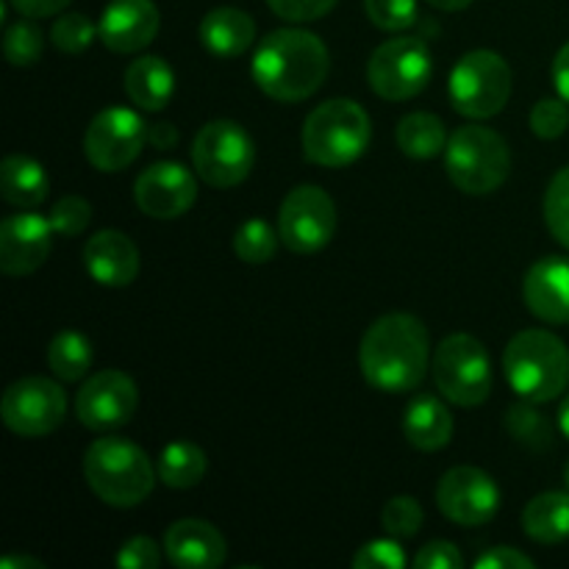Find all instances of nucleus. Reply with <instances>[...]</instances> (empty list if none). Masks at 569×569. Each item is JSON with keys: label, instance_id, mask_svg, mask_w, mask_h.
<instances>
[{"label": "nucleus", "instance_id": "nucleus-2", "mask_svg": "<svg viewBox=\"0 0 569 569\" xmlns=\"http://www.w3.org/2000/svg\"><path fill=\"white\" fill-rule=\"evenodd\" d=\"M328 67V48L317 33L281 28L261 39L253 56V81L278 103H300L322 87Z\"/></svg>", "mask_w": 569, "mask_h": 569}, {"label": "nucleus", "instance_id": "nucleus-1", "mask_svg": "<svg viewBox=\"0 0 569 569\" xmlns=\"http://www.w3.org/2000/svg\"><path fill=\"white\" fill-rule=\"evenodd\" d=\"M431 361V339L415 315H383L367 328L359 348L361 376L387 395L415 392Z\"/></svg>", "mask_w": 569, "mask_h": 569}, {"label": "nucleus", "instance_id": "nucleus-23", "mask_svg": "<svg viewBox=\"0 0 569 569\" xmlns=\"http://www.w3.org/2000/svg\"><path fill=\"white\" fill-rule=\"evenodd\" d=\"M256 22L253 17L244 14L242 9H211L200 20V42L220 59H237L253 44Z\"/></svg>", "mask_w": 569, "mask_h": 569}, {"label": "nucleus", "instance_id": "nucleus-7", "mask_svg": "<svg viewBox=\"0 0 569 569\" xmlns=\"http://www.w3.org/2000/svg\"><path fill=\"white\" fill-rule=\"evenodd\" d=\"M433 381L437 389L461 409L481 406L492 392V361L487 348L470 333H450L433 350Z\"/></svg>", "mask_w": 569, "mask_h": 569}, {"label": "nucleus", "instance_id": "nucleus-15", "mask_svg": "<svg viewBox=\"0 0 569 569\" xmlns=\"http://www.w3.org/2000/svg\"><path fill=\"white\" fill-rule=\"evenodd\" d=\"M437 506L456 526H487L489 520H495L500 509V489L489 472L461 465L439 478Z\"/></svg>", "mask_w": 569, "mask_h": 569}, {"label": "nucleus", "instance_id": "nucleus-28", "mask_svg": "<svg viewBox=\"0 0 569 569\" xmlns=\"http://www.w3.org/2000/svg\"><path fill=\"white\" fill-rule=\"evenodd\" d=\"M203 448L192 442H172L159 456V481L170 489H192L206 476Z\"/></svg>", "mask_w": 569, "mask_h": 569}, {"label": "nucleus", "instance_id": "nucleus-37", "mask_svg": "<svg viewBox=\"0 0 569 569\" xmlns=\"http://www.w3.org/2000/svg\"><path fill=\"white\" fill-rule=\"evenodd\" d=\"M92 220V203L81 194H64L50 211V226L59 237H78Z\"/></svg>", "mask_w": 569, "mask_h": 569}, {"label": "nucleus", "instance_id": "nucleus-34", "mask_svg": "<svg viewBox=\"0 0 569 569\" xmlns=\"http://www.w3.org/2000/svg\"><path fill=\"white\" fill-rule=\"evenodd\" d=\"M94 33H98V28L92 26L89 17H83L81 11H67V14H61L59 20L53 22V28H50V42H53L61 53L78 56L92 44Z\"/></svg>", "mask_w": 569, "mask_h": 569}, {"label": "nucleus", "instance_id": "nucleus-11", "mask_svg": "<svg viewBox=\"0 0 569 569\" xmlns=\"http://www.w3.org/2000/svg\"><path fill=\"white\" fill-rule=\"evenodd\" d=\"M278 233L292 253H317L337 233V203L315 183L295 187L278 211Z\"/></svg>", "mask_w": 569, "mask_h": 569}, {"label": "nucleus", "instance_id": "nucleus-27", "mask_svg": "<svg viewBox=\"0 0 569 569\" xmlns=\"http://www.w3.org/2000/svg\"><path fill=\"white\" fill-rule=\"evenodd\" d=\"M395 139H398V148L409 159H433V156H439L448 148L450 137L445 131V122L437 114H431V111H415V114H406L398 122Z\"/></svg>", "mask_w": 569, "mask_h": 569}, {"label": "nucleus", "instance_id": "nucleus-44", "mask_svg": "<svg viewBox=\"0 0 569 569\" xmlns=\"http://www.w3.org/2000/svg\"><path fill=\"white\" fill-rule=\"evenodd\" d=\"M14 6L17 14L28 17V20H42V17L61 14L72 0H9Z\"/></svg>", "mask_w": 569, "mask_h": 569}, {"label": "nucleus", "instance_id": "nucleus-19", "mask_svg": "<svg viewBox=\"0 0 569 569\" xmlns=\"http://www.w3.org/2000/svg\"><path fill=\"white\" fill-rule=\"evenodd\" d=\"M522 298L528 311L548 326L569 322V259L567 256H545L522 281Z\"/></svg>", "mask_w": 569, "mask_h": 569}, {"label": "nucleus", "instance_id": "nucleus-35", "mask_svg": "<svg viewBox=\"0 0 569 569\" xmlns=\"http://www.w3.org/2000/svg\"><path fill=\"white\" fill-rule=\"evenodd\" d=\"M426 520V511L409 495H398V498L389 500L381 511V526L389 537L395 539H411L422 528Z\"/></svg>", "mask_w": 569, "mask_h": 569}, {"label": "nucleus", "instance_id": "nucleus-26", "mask_svg": "<svg viewBox=\"0 0 569 569\" xmlns=\"http://www.w3.org/2000/svg\"><path fill=\"white\" fill-rule=\"evenodd\" d=\"M522 531L539 545H561L569 539V492H542L522 511Z\"/></svg>", "mask_w": 569, "mask_h": 569}, {"label": "nucleus", "instance_id": "nucleus-32", "mask_svg": "<svg viewBox=\"0 0 569 569\" xmlns=\"http://www.w3.org/2000/svg\"><path fill=\"white\" fill-rule=\"evenodd\" d=\"M44 37L33 22H14V26L6 28L3 37V53L6 61L14 67H33L39 59H42Z\"/></svg>", "mask_w": 569, "mask_h": 569}, {"label": "nucleus", "instance_id": "nucleus-5", "mask_svg": "<svg viewBox=\"0 0 569 569\" xmlns=\"http://www.w3.org/2000/svg\"><path fill=\"white\" fill-rule=\"evenodd\" d=\"M370 114L356 100H326L306 117L303 153L311 164L339 170L361 159L370 148Z\"/></svg>", "mask_w": 569, "mask_h": 569}, {"label": "nucleus", "instance_id": "nucleus-36", "mask_svg": "<svg viewBox=\"0 0 569 569\" xmlns=\"http://www.w3.org/2000/svg\"><path fill=\"white\" fill-rule=\"evenodd\" d=\"M365 11L381 31L400 33L417 22V0H365Z\"/></svg>", "mask_w": 569, "mask_h": 569}, {"label": "nucleus", "instance_id": "nucleus-41", "mask_svg": "<svg viewBox=\"0 0 569 569\" xmlns=\"http://www.w3.org/2000/svg\"><path fill=\"white\" fill-rule=\"evenodd\" d=\"M272 14L289 22H311L326 17L337 6V0H267Z\"/></svg>", "mask_w": 569, "mask_h": 569}, {"label": "nucleus", "instance_id": "nucleus-24", "mask_svg": "<svg viewBox=\"0 0 569 569\" xmlns=\"http://www.w3.org/2000/svg\"><path fill=\"white\" fill-rule=\"evenodd\" d=\"M176 92L172 67L159 56H139L126 70V94L137 109L161 111Z\"/></svg>", "mask_w": 569, "mask_h": 569}, {"label": "nucleus", "instance_id": "nucleus-40", "mask_svg": "<svg viewBox=\"0 0 569 569\" xmlns=\"http://www.w3.org/2000/svg\"><path fill=\"white\" fill-rule=\"evenodd\" d=\"M159 545L148 537H133L117 550V567L122 569H159Z\"/></svg>", "mask_w": 569, "mask_h": 569}, {"label": "nucleus", "instance_id": "nucleus-49", "mask_svg": "<svg viewBox=\"0 0 569 569\" xmlns=\"http://www.w3.org/2000/svg\"><path fill=\"white\" fill-rule=\"evenodd\" d=\"M559 428L561 433L569 439V395L565 400H561V409H559Z\"/></svg>", "mask_w": 569, "mask_h": 569}, {"label": "nucleus", "instance_id": "nucleus-39", "mask_svg": "<svg viewBox=\"0 0 569 569\" xmlns=\"http://www.w3.org/2000/svg\"><path fill=\"white\" fill-rule=\"evenodd\" d=\"M350 565L356 569H403L406 553L392 539H376V542H367Z\"/></svg>", "mask_w": 569, "mask_h": 569}, {"label": "nucleus", "instance_id": "nucleus-17", "mask_svg": "<svg viewBox=\"0 0 569 569\" xmlns=\"http://www.w3.org/2000/svg\"><path fill=\"white\" fill-rule=\"evenodd\" d=\"M53 233L50 217L33 211L6 217L0 222V270L11 278L37 272L48 261Z\"/></svg>", "mask_w": 569, "mask_h": 569}, {"label": "nucleus", "instance_id": "nucleus-25", "mask_svg": "<svg viewBox=\"0 0 569 569\" xmlns=\"http://www.w3.org/2000/svg\"><path fill=\"white\" fill-rule=\"evenodd\" d=\"M48 172L37 159L22 153L6 156L0 164V194L17 209H33L48 198Z\"/></svg>", "mask_w": 569, "mask_h": 569}, {"label": "nucleus", "instance_id": "nucleus-9", "mask_svg": "<svg viewBox=\"0 0 569 569\" xmlns=\"http://www.w3.org/2000/svg\"><path fill=\"white\" fill-rule=\"evenodd\" d=\"M256 164L253 137L233 120H211L192 142V167L214 189L239 187Z\"/></svg>", "mask_w": 569, "mask_h": 569}, {"label": "nucleus", "instance_id": "nucleus-30", "mask_svg": "<svg viewBox=\"0 0 569 569\" xmlns=\"http://www.w3.org/2000/svg\"><path fill=\"white\" fill-rule=\"evenodd\" d=\"M537 406L539 403H531V400H522V403L511 406L506 411V428L526 448L548 450L550 442H553V426H550V420Z\"/></svg>", "mask_w": 569, "mask_h": 569}, {"label": "nucleus", "instance_id": "nucleus-50", "mask_svg": "<svg viewBox=\"0 0 569 569\" xmlns=\"http://www.w3.org/2000/svg\"><path fill=\"white\" fill-rule=\"evenodd\" d=\"M565 483H567V489H569V461L565 465Z\"/></svg>", "mask_w": 569, "mask_h": 569}, {"label": "nucleus", "instance_id": "nucleus-6", "mask_svg": "<svg viewBox=\"0 0 569 569\" xmlns=\"http://www.w3.org/2000/svg\"><path fill=\"white\" fill-rule=\"evenodd\" d=\"M445 170L461 192L489 194L503 187L509 178V144L498 131L487 126H461L448 139Z\"/></svg>", "mask_w": 569, "mask_h": 569}, {"label": "nucleus", "instance_id": "nucleus-38", "mask_svg": "<svg viewBox=\"0 0 569 569\" xmlns=\"http://www.w3.org/2000/svg\"><path fill=\"white\" fill-rule=\"evenodd\" d=\"M569 128V106L565 98H545L531 111V131L539 139H559Z\"/></svg>", "mask_w": 569, "mask_h": 569}, {"label": "nucleus", "instance_id": "nucleus-20", "mask_svg": "<svg viewBox=\"0 0 569 569\" xmlns=\"http://www.w3.org/2000/svg\"><path fill=\"white\" fill-rule=\"evenodd\" d=\"M83 264L100 287H128L139 276V248L122 231H98L83 248Z\"/></svg>", "mask_w": 569, "mask_h": 569}, {"label": "nucleus", "instance_id": "nucleus-14", "mask_svg": "<svg viewBox=\"0 0 569 569\" xmlns=\"http://www.w3.org/2000/svg\"><path fill=\"white\" fill-rule=\"evenodd\" d=\"M139 406V389L131 376L120 370H103L89 376L76 395V417L89 431L109 433L133 420Z\"/></svg>", "mask_w": 569, "mask_h": 569}, {"label": "nucleus", "instance_id": "nucleus-33", "mask_svg": "<svg viewBox=\"0 0 569 569\" xmlns=\"http://www.w3.org/2000/svg\"><path fill=\"white\" fill-rule=\"evenodd\" d=\"M545 222L550 233L569 250V167L559 170L545 192Z\"/></svg>", "mask_w": 569, "mask_h": 569}, {"label": "nucleus", "instance_id": "nucleus-43", "mask_svg": "<svg viewBox=\"0 0 569 569\" xmlns=\"http://www.w3.org/2000/svg\"><path fill=\"white\" fill-rule=\"evenodd\" d=\"M533 567H537L533 565V559H528V556L520 553V550L506 548V545L487 550V553L476 561V569H533Z\"/></svg>", "mask_w": 569, "mask_h": 569}, {"label": "nucleus", "instance_id": "nucleus-29", "mask_svg": "<svg viewBox=\"0 0 569 569\" xmlns=\"http://www.w3.org/2000/svg\"><path fill=\"white\" fill-rule=\"evenodd\" d=\"M48 367L59 381H81L92 367V345L78 331L56 333L48 345Z\"/></svg>", "mask_w": 569, "mask_h": 569}, {"label": "nucleus", "instance_id": "nucleus-10", "mask_svg": "<svg viewBox=\"0 0 569 569\" xmlns=\"http://www.w3.org/2000/svg\"><path fill=\"white\" fill-rule=\"evenodd\" d=\"M433 76V56L422 39L395 37L378 44L367 64V81L378 98L389 103L411 100L428 87Z\"/></svg>", "mask_w": 569, "mask_h": 569}, {"label": "nucleus", "instance_id": "nucleus-16", "mask_svg": "<svg viewBox=\"0 0 569 569\" xmlns=\"http://www.w3.org/2000/svg\"><path fill=\"white\" fill-rule=\"evenodd\" d=\"M198 172L187 170L178 161H156L139 172L133 183V200L142 214L153 220H176L183 217L198 200Z\"/></svg>", "mask_w": 569, "mask_h": 569}, {"label": "nucleus", "instance_id": "nucleus-13", "mask_svg": "<svg viewBox=\"0 0 569 569\" xmlns=\"http://www.w3.org/2000/svg\"><path fill=\"white\" fill-rule=\"evenodd\" d=\"M148 142V126L126 106L103 109L83 133V153L100 172H120L131 167Z\"/></svg>", "mask_w": 569, "mask_h": 569}, {"label": "nucleus", "instance_id": "nucleus-21", "mask_svg": "<svg viewBox=\"0 0 569 569\" xmlns=\"http://www.w3.org/2000/svg\"><path fill=\"white\" fill-rule=\"evenodd\" d=\"M164 553L178 569H214L226 561V539L206 520H178L167 528Z\"/></svg>", "mask_w": 569, "mask_h": 569}, {"label": "nucleus", "instance_id": "nucleus-48", "mask_svg": "<svg viewBox=\"0 0 569 569\" xmlns=\"http://www.w3.org/2000/svg\"><path fill=\"white\" fill-rule=\"evenodd\" d=\"M426 3H431L433 9H439V11H461V9H467L472 0H426Z\"/></svg>", "mask_w": 569, "mask_h": 569}, {"label": "nucleus", "instance_id": "nucleus-42", "mask_svg": "<svg viewBox=\"0 0 569 569\" xmlns=\"http://www.w3.org/2000/svg\"><path fill=\"white\" fill-rule=\"evenodd\" d=\"M415 569H461L465 559H461L459 548L453 542H431L415 556Z\"/></svg>", "mask_w": 569, "mask_h": 569}, {"label": "nucleus", "instance_id": "nucleus-18", "mask_svg": "<svg viewBox=\"0 0 569 569\" xmlns=\"http://www.w3.org/2000/svg\"><path fill=\"white\" fill-rule=\"evenodd\" d=\"M161 26L153 0H111L100 17L98 37L114 53H137L156 39Z\"/></svg>", "mask_w": 569, "mask_h": 569}, {"label": "nucleus", "instance_id": "nucleus-45", "mask_svg": "<svg viewBox=\"0 0 569 569\" xmlns=\"http://www.w3.org/2000/svg\"><path fill=\"white\" fill-rule=\"evenodd\" d=\"M553 83L559 98H565L569 103V42L556 53L553 59Z\"/></svg>", "mask_w": 569, "mask_h": 569}, {"label": "nucleus", "instance_id": "nucleus-47", "mask_svg": "<svg viewBox=\"0 0 569 569\" xmlns=\"http://www.w3.org/2000/svg\"><path fill=\"white\" fill-rule=\"evenodd\" d=\"M0 569H48L42 561L31 559V556H9L0 561Z\"/></svg>", "mask_w": 569, "mask_h": 569}, {"label": "nucleus", "instance_id": "nucleus-46", "mask_svg": "<svg viewBox=\"0 0 569 569\" xmlns=\"http://www.w3.org/2000/svg\"><path fill=\"white\" fill-rule=\"evenodd\" d=\"M148 142L159 150H170L178 142V131L170 122H159V126L148 128Z\"/></svg>", "mask_w": 569, "mask_h": 569}, {"label": "nucleus", "instance_id": "nucleus-22", "mask_svg": "<svg viewBox=\"0 0 569 569\" xmlns=\"http://www.w3.org/2000/svg\"><path fill=\"white\" fill-rule=\"evenodd\" d=\"M403 437L411 448L433 453L453 439V415L437 395H417L403 415Z\"/></svg>", "mask_w": 569, "mask_h": 569}, {"label": "nucleus", "instance_id": "nucleus-3", "mask_svg": "<svg viewBox=\"0 0 569 569\" xmlns=\"http://www.w3.org/2000/svg\"><path fill=\"white\" fill-rule=\"evenodd\" d=\"M89 489L111 509H133L156 487V470L139 445L122 437H100L83 453Z\"/></svg>", "mask_w": 569, "mask_h": 569}, {"label": "nucleus", "instance_id": "nucleus-8", "mask_svg": "<svg viewBox=\"0 0 569 569\" xmlns=\"http://www.w3.org/2000/svg\"><path fill=\"white\" fill-rule=\"evenodd\" d=\"M511 67L495 50H472L450 72V103L470 120L500 114L511 98Z\"/></svg>", "mask_w": 569, "mask_h": 569}, {"label": "nucleus", "instance_id": "nucleus-4", "mask_svg": "<svg viewBox=\"0 0 569 569\" xmlns=\"http://www.w3.org/2000/svg\"><path fill=\"white\" fill-rule=\"evenodd\" d=\"M503 372L522 400L550 403L569 387V348L545 328H528L506 345Z\"/></svg>", "mask_w": 569, "mask_h": 569}, {"label": "nucleus", "instance_id": "nucleus-31", "mask_svg": "<svg viewBox=\"0 0 569 569\" xmlns=\"http://www.w3.org/2000/svg\"><path fill=\"white\" fill-rule=\"evenodd\" d=\"M278 239H281V233L272 231L270 222L248 220L237 228L233 250H237L239 259L248 261V264H267V261L276 259Z\"/></svg>", "mask_w": 569, "mask_h": 569}, {"label": "nucleus", "instance_id": "nucleus-12", "mask_svg": "<svg viewBox=\"0 0 569 569\" xmlns=\"http://www.w3.org/2000/svg\"><path fill=\"white\" fill-rule=\"evenodd\" d=\"M67 415L64 389L44 376H28L11 383L0 400V417L17 437L39 439L53 433Z\"/></svg>", "mask_w": 569, "mask_h": 569}]
</instances>
